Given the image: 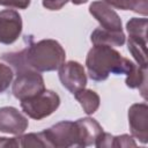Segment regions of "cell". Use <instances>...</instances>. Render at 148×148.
<instances>
[{"label":"cell","mask_w":148,"mask_h":148,"mask_svg":"<svg viewBox=\"0 0 148 148\" xmlns=\"http://www.w3.org/2000/svg\"><path fill=\"white\" fill-rule=\"evenodd\" d=\"M133 64L109 45H94L86 58L88 75L94 81H104L110 74H127Z\"/></svg>","instance_id":"cell-1"},{"label":"cell","mask_w":148,"mask_h":148,"mask_svg":"<svg viewBox=\"0 0 148 148\" xmlns=\"http://www.w3.org/2000/svg\"><path fill=\"white\" fill-rule=\"evenodd\" d=\"M2 59L15 69L16 77L13 82L12 92L17 99L23 101L45 90L43 76L25 62L23 51L5 53Z\"/></svg>","instance_id":"cell-2"},{"label":"cell","mask_w":148,"mask_h":148,"mask_svg":"<svg viewBox=\"0 0 148 148\" xmlns=\"http://www.w3.org/2000/svg\"><path fill=\"white\" fill-rule=\"evenodd\" d=\"M25 62L37 72L57 71L65 62L66 52L59 42L42 39L22 50Z\"/></svg>","instance_id":"cell-3"},{"label":"cell","mask_w":148,"mask_h":148,"mask_svg":"<svg viewBox=\"0 0 148 148\" xmlns=\"http://www.w3.org/2000/svg\"><path fill=\"white\" fill-rule=\"evenodd\" d=\"M60 105V97L57 92L45 89L44 91L21 101V108L28 117L42 120L52 114Z\"/></svg>","instance_id":"cell-4"},{"label":"cell","mask_w":148,"mask_h":148,"mask_svg":"<svg viewBox=\"0 0 148 148\" xmlns=\"http://www.w3.org/2000/svg\"><path fill=\"white\" fill-rule=\"evenodd\" d=\"M40 133L47 147L69 148L77 143V126L75 121H60Z\"/></svg>","instance_id":"cell-5"},{"label":"cell","mask_w":148,"mask_h":148,"mask_svg":"<svg viewBox=\"0 0 148 148\" xmlns=\"http://www.w3.org/2000/svg\"><path fill=\"white\" fill-rule=\"evenodd\" d=\"M59 80L61 84L73 95L86 88L87 75L83 66L74 60L64 62L59 67Z\"/></svg>","instance_id":"cell-6"},{"label":"cell","mask_w":148,"mask_h":148,"mask_svg":"<svg viewBox=\"0 0 148 148\" xmlns=\"http://www.w3.org/2000/svg\"><path fill=\"white\" fill-rule=\"evenodd\" d=\"M128 125L132 135L142 143L148 141V105L135 103L128 109Z\"/></svg>","instance_id":"cell-7"},{"label":"cell","mask_w":148,"mask_h":148,"mask_svg":"<svg viewBox=\"0 0 148 148\" xmlns=\"http://www.w3.org/2000/svg\"><path fill=\"white\" fill-rule=\"evenodd\" d=\"M22 32L21 15L13 9L0 12V43L13 44Z\"/></svg>","instance_id":"cell-8"},{"label":"cell","mask_w":148,"mask_h":148,"mask_svg":"<svg viewBox=\"0 0 148 148\" xmlns=\"http://www.w3.org/2000/svg\"><path fill=\"white\" fill-rule=\"evenodd\" d=\"M28 119L15 108H0V132L20 135L28 128Z\"/></svg>","instance_id":"cell-9"},{"label":"cell","mask_w":148,"mask_h":148,"mask_svg":"<svg viewBox=\"0 0 148 148\" xmlns=\"http://www.w3.org/2000/svg\"><path fill=\"white\" fill-rule=\"evenodd\" d=\"M89 13L99 22L101 28L111 31H123L119 15L104 1H94L90 3Z\"/></svg>","instance_id":"cell-10"},{"label":"cell","mask_w":148,"mask_h":148,"mask_svg":"<svg viewBox=\"0 0 148 148\" xmlns=\"http://www.w3.org/2000/svg\"><path fill=\"white\" fill-rule=\"evenodd\" d=\"M77 126V143L79 147H88L95 145L96 140L104 132L103 127L98 124L97 120L90 117L80 118L76 121Z\"/></svg>","instance_id":"cell-11"},{"label":"cell","mask_w":148,"mask_h":148,"mask_svg":"<svg viewBox=\"0 0 148 148\" xmlns=\"http://www.w3.org/2000/svg\"><path fill=\"white\" fill-rule=\"evenodd\" d=\"M124 31H111L103 28L95 29L90 35V40L94 45H109V46H121L125 43Z\"/></svg>","instance_id":"cell-12"},{"label":"cell","mask_w":148,"mask_h":148,"mask_svg":"<svg viewBox=\"0 0 148 148\" xmlns=\"http://www.w3.org/2000/svg\"><path fill=\"white\" fill-rule=\"evenodd\" d=\"M126 86L128 88H138L141 91L142 97L146 99V87H147V68L133 64L130 72L126 74Z\"/></svg>","instance_id":"cell-13"},{"label":"cell","mask_w":148,"mask_h":148,"mask_svg":"<svg viewBox=\"0 0 148 148\" xmlns=\"http://www.w3.org/2000/svg\"><path fill=\"white\" fill-rule=\"evenodd\" d=\"M147 18H138L132 17L127 24L126 29L128 32V39L134 40L136 43L147 44Z\"/></svg>","instance_id":"cell-14"},{"label":"cell","mask_w":148,"mask_h":148,"mask_svg":"<svg viewBox=\"0 0 148 148\" xmlns=\"http://www.w3.org/2000/svg\"><path fill=\"white\" fill-rule=\"evenodd\" d=\"M74 96L87 114H92L97 111L101 99L96 91L91 89H82L77 91Z\"/></svg>","instance_id":"cell-15"},{"label":"cell","mask_w":148,"mask_h":148,"mask_svg":"<svg viewBox=\"0 0 148 148\" xmlns=\"http://www.w3.org/2000/svg\"><path fill=\"white\" fill-rule=\"evenodd\" d=\"M18 147H47L46 141L42 133H29L20 134L17 136Z\"/></svg>","instance_id":"cell-16"},{"label":"cell","mask_w":148,"mask_h":148,"mask_svg":"<svg viewBox=\"0 0 148 148\" xmlns=\"http://www.w3.org/2000/svg\"><path fill=\"white\" fill-rule=\"evenodd\" d=\"M14 73L12 71V68L2 62H0V94L3 92L9 84L12 83Z\"/></svg>","instance_id":"cell-17"},{"label":"cell","mask_w":148,"mask_h":148,"mask_svg":"<svg viewBox=\"0 0 148 148\" xmlns=\"http://www.w3.org/2000/svg\"><path fill=\"white\" fill-rule=\"evenodd\" d=\"M112 147L116 148H121V147H136L135 141L133 140V138L128 134H121L118 136H113V142H112Z\"/></svg>","instance_id":"cell-18"},{"label":"cell","mask_w":148,"mask_h":148,"mask_svg":"<svg viewBox=\"0 0 148 148\" xmlns=\"http://www.w3.org/2000/svg\"><path fill=\"white\" fill-rule=\"evenodd\" d=\"M31 0H0V5L9 8L25 9L29 7Z\"/></svg>","instance_id":"cell-19"},{"label":"cell","mask_w":148,"mask_h":148,"mask_svg":"<svg viewBox=\"0 0 148 148\" xmlns=\"http://www.w3.org/2000/svg\"><path fill=\"white\" fill-rule=\"evenodd\" d=\"M112 142H113V135H111L110 133L103 132L99 135V138L96 140L95 146L97 148H111L112 147Z\"/></svg>","instance_id":"cell-20"},{"label":"cell","mask_w":148,"mask_h":148,"mask_svg":"<svg viewBox=\"0 0 148 148\" xmlns=\"http://www.w3.org/2000/svg\"><path fill=\"white\" fill-rule=\"evenodd\" d=\"M131 10L146 16L147 13H148V3H147V0H132Z\"/></svg>","instance_id":"cell-21"},{"label":"cell","mask_w":148,"mask_h":148,"mask_svg":"<svg viewBox=\"0 0 148 148\" xmlns=\"http://www.w3.org/2000/svg\"><path fill=\"white\" fill-rule=\"evenodd\" d=\"M103 1L109 6L121 10H131L132 7V0H103Z\"/></svg>","instance_id":"cell-22"},{"label":"cell","mask_w":148,"mask_h":148,"mask_svg":"<svg viewBox=\"0 0 148 148\" xmlns=\"http://www.w3.org/2000/svg\"><path fill=\"white\" fill-rule=\"evenodd\" d=\"M69 0H43L42 3L46 9L50 10H59L61 9Z\"/></svg>","instance_id":"cell-23"},{"label":"cell","mask_w":148,"mask_h":148,"mask_svg":"<svg viewBox=\"0 0 148 148\" xmlns=\"http://www.w3.org/2000/svg\"><path fill=\"white\" fill-rule=\"evenodd\" d=\"M0 147H18L16 138H0Z\"/></svg>","instance_id":"cell-24"},{"label":"cell","mask_w":148,"mask_h":148,"mask_svg":"<svg viewBox=\"0 0 148 148\" xmlns=\"http://www.w3.org/2000/svg\"><path fill=\"white\" fill-rule=\"evenodd\" d=\"M71 1L74 5H82V3H86L88 0H71Z\"/></svg>","instance_id":"cell-25"}]
</instances>
